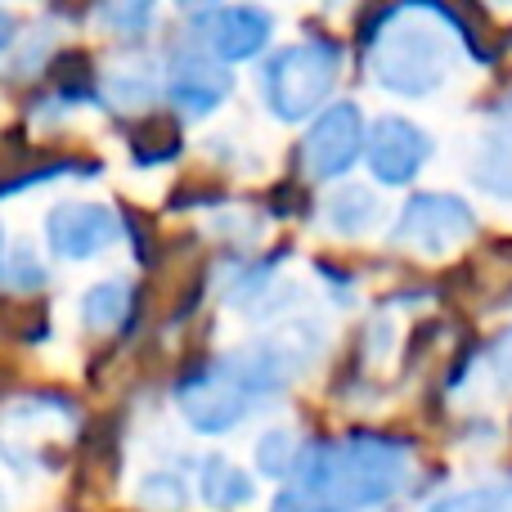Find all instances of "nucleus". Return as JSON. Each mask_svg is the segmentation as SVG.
<instances>
[{
  "mask_svg": "<svg viewBox=\"0 0 512 512\" xmlns=\"http://www.w3.org/2000/svg\"><path fill=\"white\" fill-rule=\"evenodd\" d=\"M274 512H315V504H310L301 490H283V495L274 499Z\"/></svg>",
  "mask_w": 512,
  "mask_h": 512,
  "instance_id": "nucleus-23",
  "label": "nucleus"
},
{
  "mask_svg": "<svg viewBox=\"0 0 512 512\" xmlns=\"http://www.w3.org/2000/svg\"><path fill=\"white\" fill-rule=\"evenodd\" d=\"M256 468L270 472V477H283V472L297 468V459H292V436L283 432V427L261 436V445H256Z\"/></svg>",
  "mask_w": 512,
  "mask_h": 512,
  "instance_id": "nucleus-17",
  "label": "nucleus"
},
{
  "mask_svg": "<svg viewBox=\"0 0 512 512\" xmlns=\"http://www.w3.org/2000/svg\"><path fill=\"white\" fill-rule=\"evenodd\" d=\"M131 283L113 279V283H99V288L86 292V301H81V315H86V324L95 328V333H108V328H122L126 315H131Z\"/></svg>",
  "mask_w": 512,
  "mask_h": 512,
  "instance_id": "nucleus-13",
  "label": "nucleus"
},
{
  "mask_svg": "<svg viewBox=\"0 0 512 512\" xmlns=\"http://www.w3.org/2000/svg\"><path fill=\"white\" fill-rule=\"evenodd\" d=\"M472 230H477V221H472L468 203H459L454 194H418L400 212V225L391 230V248L441 256L454 252L459 243H468Z\"/></svg>",
  "mask_w": 512,
  "mask_h": 512,
  "instance_id": "nucleus-5",
  "label": "nucleus"
},
{
  "mask_svg": "<svg viewBox=\"0 0 512 512\" xmlns=\"http://www.w3.org/2000/svg\"><path fill=\"white\" fill-rule=\"evenodd\" d=\"M50 248L59 256H72V261H86V256L104 252L108 243L117 239V216L108 207L95 203H63L50 212Z\"/></svg>",
  "mask_w": 512,
  "mask_h": 512,
  "instance_id": "nucleus-8",
  "label": "nucleus"
},
{
  "mask_svg": "<svg viewBox=\"0 0 512 512\" xmlns=\"http://www.w3.org/2000/svg\"><path fill=\"white\" fill-rule=\"evenodd\" d=\"M140 499L158 512H180L185 508V486H180V477H171V472H153L140 486Z\"/></svg>",
  "mask_w": 512,
  "mask_h": 512,
  "instance_id": "nucleus-18",
  "label": "nucleus"
},
{
  "mask_svg": "<svg viewBox=\"0 0 512 512\" xmlns=\"http://www.w3.org/2000/svg\"><path fill=\"white\" fill-rule=\"evenodd\" d=\"M252 391L256 387L243 373L239 355H225V360H212V364H194L180 378L176 400L198 432H225V427H234L243 418Z\"/></svg>",
  "mask_w": 512,
  "mask_h": 512,
  "instance_id": "nucleus-4",
  "label": "nucleus"
},
{
  "mask_svg": "<svg viewBox=\"0 0 512 512\" xmlns=\"http://www.w3.org/2000/svg\"><path fill=\"white\" fill-rule=\"evenodd\" d=\"M472 180H477L486 194L495 198H512V126L486 135L477 162H472Z\"/></svg>",
  "mask_w": 512,
  "mask_h": 512,
  "instance_id": "nucleus-11",
  "label": "nucleus"
},
{
  "mask_svg": "<svg viewBox=\"0 0 512 512\" xmlns=\"http://www.w3.org/2000/svg\"><path fill=\"white\" fill-rule=\"evenodd\" d=\"M409 441L378 432H351L346 441H310L297 454L301 495L315 504V512H355L387 499L405 477Z\"/></svg>",
  "mask_w": 512,
  "mask_h": 512,
  "instance_id": "nucleus-1",
  "label": "nucleus"
},
{
  "mask_svg": "<svg viewBox=\"0 0 512 512\" xmlns=\"http://www.w3.org/2000/svg\"><path fill=\"white\" fill-rule=\"evenodd\" d=\"M41 279H45L41 265L27 256V248H14V252L5 256V283L14 292H36V288H41Z\"/></svg>",
  "mask_w": 512,
  "mask_h": 512,
  "instance_id": "nucleus-20",
  "label": "nucleus"
},
{
  "mask_svg": "<svg viewBox=\"0 0 512 512\" xmlns=\"http://www.w3.org/2000/svg\"><path fill=\"white\" fill-rule=\"evenodd\" d=\"M373 216H378V203H373V194L360 185H346L328 198V225H333L337 234H364L373 225Z\"/></svg>",
  "mask_w": 512,
  "mask_h": 512,
  "instance_id": "nucleus-15",
  "label": "nucleus"
},
{
  "mask_svg": "<svg viewBox=\"0 0 512 512\" xmlns=\"http://www.w3.org/2000/svg\"><path fill=\"white\" fill-rule=\"evenodd\" d=\"M230 95V72H221L212 59L194 50H180L171 59V99L189 113H212L221 99Z\"/></svg>",
  "mask_w": 512,
  "mask_h": 512,
  "instance_id": "nucleus-10",
  "label": "nucleus"
},
{
  "mask_svg": "<svg viewBox=\"0 0 512 512\" xmlns=\"http://www.w3.org/2000/svg\"><path fill=\"white\" fill-rule=\"evenodd\" d=\"M364 144V122L355 104H333L324 108L315 126H310L306 144H301V158H306V171L315 180H333L360 158Z\"/></svg>",
  "mask_w": 512,
  "mask_h": 512,
  "instance_id": "nucleus-6",
  "label": "nucleus"
},
{
  "mask_svg": "<svg viewBox=\"0 0 512 512\" xmlns=\"http://www.w3.org/2000/svg\"><path fill=\"white\" fill-rule=\"evenodd\" d=\"M427 153H432L427 135L405 117H382L369 135V167L382 185H409L427 162Z\"/></svg>",
  "mask_w": 512,
  "mask_h": 512,
  "instance_id": "nucleus-7",
  "label": "nucleus"
},
{
  "mask_svg": "<svg viewBox=\"0 0 512 512\" xmlns=\"http://www.w3.org/2000/svg\"><path fill=\"white\" fill-rule=\"evenodd\" d=\"M153 90H158V81H153V68L149 63H126V68L108 72V95L117 99V104L126 108H140L144 99H153Z\"/></svg>",
  "mask_w": 512,
  "mask_h": 512,
  "instance_id": "nucleus-16",
  "label": "nucleus"
},
{
  "mask_svg": "<svg viewBox=\"0 0 512 512\" xmlns=\"http://www.w3.org/2000/svg\"><path fill=\"white\" fill-rule=\"evenodd\" d=\"M203 499L212 508H239L252 499V477L239 472L230 459H207L203 463Z\"/></svg>",
  "mask_w": 512,
  "mask_h": 512,
  "instance_id": "nucleus-14",
  "label": "nucleus"
},
{
  "mask_svg": "<svg viewBox=\"0 0 512 512\" xmlns=\"http://www.w3.org/2000/svg\"><path fill=\"white\" fill-rule=\"evenodd\" d=\"M180 144H185V135H180V122L171 113H149L140 122V131L131 135V153L144 167H158V162L176 158Z\"/></svg>",
  "mask_w": 512,
  "mask_h": 512,
  "instance_id": "nucleus-12",
  "label": "nucleus"
},
{
  "mask_svg": "<svg viewBox=\"0 0 512 512\" xmlns=\"http://www.w3.org/2000/svg\"><path fill=\"white\" fill-rule=\"evenodd\" d=\"M149 14H153L149 5H131V9H122V5H108V9H104V23H113L117 32H126V36H131V32H140V27H149Z\"/></svg>",
  "mask_w": 512,
  "mask_h": 512,
  "instance_id": "nucleus-21",
  "label": "nucleus"
},
{
  "mask_svg": "<svg viewBox=\"0 0 512 512\" xmlns=\"http://www.w3.org/2000/svg\"><path fill=\"white\" fill-rule=\"evenodd\" d=\"M50 77H54V86H59L63 95H72V99L90 95V63H86V54H63L59 63H50Z\"/></svg>",
  "mask_w": 512,
  "mask_h": 512,
  "instance_id": "nucleus-19",
  "label": "nucleus"
},
{
  "mask_svg": "<svg viewBox=\"0 0 512 512\" xmlns=\"http://www.w3.org/2000/svg\"><path fill=\"white\" fill-rule=\"evenodd\" d=\"M495 373L504 387H512V328L495 342Z\"/></svg>",
  "mask_w": 512,
  "mask_h": 512,
  "instance_id": "nucleus-22",
  "label": "nucleus"
},
{
  "mask_svg": "<svg viewBox=\"0 0 512 512\" xmlns=\"http://www.w3.org/2000/svg\"><path fill=\"white\" fill-rule=\"evenodd\" d=\"M342 72V50L333 41H301L274 54L265 68V104L283 122H301L328 99Z\"/></svg>",
  "mask_w": 512,
  "mask_h": 512,
  "instance_id": "nucleus-3",
  "label": "nucleus"
},
{
  "mask_svg": "<svg viewBox=\"0 0 512 512\" xmlns=\"http://www.w3.org/2000/svg\"><path fill=\"white\" fill-rule=\"evenodd\" d=\"M207 45L221 59H252L265 41H270V14L252 5H230V9H207L198 14Z\"/></svg>",
  "mask_w": 512,
  "mask_h": 512,
  "instance_id": "nucleus-9",
  "label": "nucleus"
},
{
  "mask_svg": "<svg viewBox=\"0 0 512 512\" xmlns=\"http://www.w3.org/2000/svg\"><path fill=\"white\" fill-rule=\"evenodd\" d=\"M454 63L450 32L423 23V14H396L391 32L373 36V72L378 86L396 90V95H427L441 86L445 72Z\"/></svg>",
  "mask_w": 512,
  "mask_h": 512,
  "instance_id": "nucleus-2",
  "label": "nucleus"
}]
</instances>
